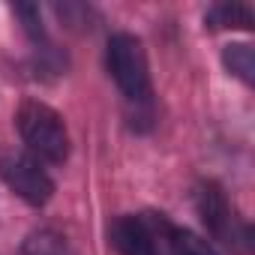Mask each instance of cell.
I'll return each mask as SVG.
<instances>
[{
  "mask_svg": "<svg viewBox=\"0 0 255 255\" xmlns=\"http://www.w3.org/2000/svg\"><path fill=\"white\" fill-rule=\"evenodd\" d=\"M15 126H18V135L27 144L30 156L48 165H60L69 156V132H66V123L63 117L36 99H24L15 111Z\"/></svg>",
  "mask_w": 255,
  "mask_h": 255,
  "instance_id": "6da1fadb",
  "label": "cell"
},
{
  "mask_svg": "<svg viewBox=\"0 0 255 255\" xmlns=\"http://www.w3.org/2000/svg\"><path fill=\"white\" fill-rule=\"evenodd\" d=\"M195 210H198L204 228H207L225 249H231V252H237V255H249V249H252V228H249V222L228 204L225 192H222L216 183L204 180V183L195 186Z\"/></svg>",
  "mask_w": 255,
  "mask_h": 255,
  "instance_id": "7a4b0ae2",
  "label": "cell"
},
{
  "mask_svg": "<svg viewBox=\"0 0 255 255\" xmlns=\"http://www.w3.org/2000/svg\"><path fill=\"white\" fill-rule=\"evenodd\" d=\"M105 63H108L114 84L129 102L150 99V69H147V54H144V45L138 36L114 33L105 48Z\"/></svg>",
  "mask_w": 255,
  "mask_h": 255,
  "instance_id": "3957f363",
  "label": "cell"
},
{
  "mask_svg": "<svg viewBox=\"0 0 255 255\" xmlns=\"http://www.w3.org/2000/svg\"><path fill=\"white\" fill-rule=\"evenodd\" d=\"M168 225L162 213H126L111 222L108 237L120 255H165Z\"/></svg>",
  "mask_w": 255,
  "mask_h": 255,
  "instance_id": "277c9868",
  "label": "cell"
},
{
  "mask_svg": "<svg viewBox=\"0 0 255 255\" xmlns=\"http://www.w3.org/2000/svg\"><path fill=\"white\" fill-rule=\"evenodd\" d=\"M0 177L18 198L33 207L48 204V198L54 195V180L48 177L42 162L27 153H0Z\"/></svg>",
  "mask_w": 255,
  "mask_h": 255,
  "instance_id": "5b68a950",
  "label": "cell"
},
{
  "mask_svg": "<svg viewBox=\"0 0 255 255\" xmlns=\"http://www.w3.org/2000/svg\"><path fill=\"white\" fill-rule=\"evenodd\" d=\"M21 255H75V249L57 228H36L24 237Z\"/></svg>",
  "mask_w": 255,
  "mask_h": 255,
  "instance_id": "8992f818",
  "label": "cell"
},
{
  "mask_svg": "<svg viewBox=\"0 0 255 255\" xmlns=\"http://www.w3.org/2000/svg\"><path fill=\"white\" fill-rule=\"evenodd\" d=\"M252 9L246 3H216L204 12V24L210 30H228V27H252Z\"/></svg>",
  "mask_w": 255,
  "mask_h": 255,
  "instance_id": "52a82bcc",
  "label": "cell"
},
{
  "mask_svg": "<svg viewBox=\"0 0 255 255\" xmlns=\"http://www.w3.org/2000/svg\"><path fill=\"white\" fill-rule=\"evenodd\" d=\"M165 255H219V252L207 240H201L198 234H192L186 228H177V225H168Z\"/></svg>",
  "mask_w": 255,
  "mask_h": 255,
  "instance_id": "ba28073f",
  "label": "cell"
},
{
  "mask_svg": "<svg viewBox=\"0 0 255 255\" xmlns=\"http://www.w3.org/2000/svg\"><path fill=\"white\" fill-rule=\"evenodd\" d=\"M222 63H225V69H228L234 78H240L243 84H252V81H255V54H252V45H246V42L225 45Z\"/></svg>",
  "mask_w": 255,
  "mask_h": 255,
  "instance_id": "9c48e42d",
  "label": "cell"
},
{
  "mask_svg": "<svg viewBox=\"0 0 255 255\" xmlns=\"http://www.w3.org/2000/svg\"><path fill=\"white\" fill-rule=\"evenodd\" d=\"M15 15L21 18V27L33 42H45V27H42L39 6H15Z\"/></svg>",
  "mask_w": 255,
  "mask_h": 255,
  "instance_id": "30bf717a",
  "label": "cell"
}]
</instances>
